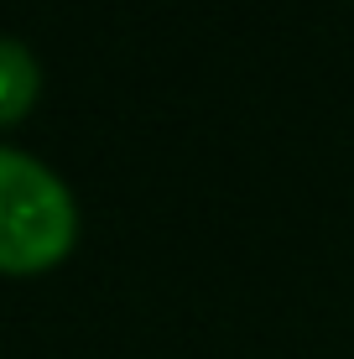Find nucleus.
Segmentation results:
<instances>
[{"label":"nucleus","instance_id":"2","mask_svg":"<svg viewBox=\"0 0 354 359\" xmlns=\"http://www.w3.org/2000/svg\"><path fill=\"white\" fill-rule=\"evenodd\" d=\"M36 89H42L36 57L21 42L0 36V126H16V120L36 104Z\"/></svg>","mask_w":354,"mask_h":359},{"label":"nucleus","instance_id":"1","mask_svg":"<svg viewBox=\"0 0 354 359\" xmlns=\"http://www.w3.org/2000/svg\"><path fill=\"white\" fill-rule=\"evenodd\" d=\"M79 240V208L53 167L0 146V276H42Z\"/></svg>","mask_w":354,"mask_h":359}]
</instances>
